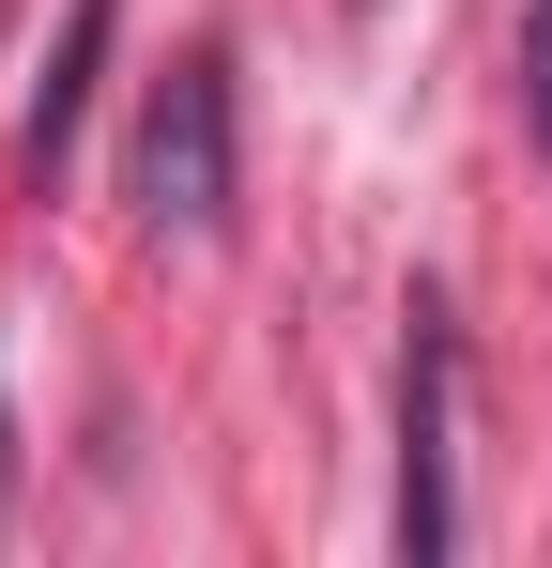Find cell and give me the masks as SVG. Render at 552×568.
I'll return each instance as SVG.
<instances>
[{
  "label": "cell",
  "instance_id": "obj_1",
  "mask_svg": "<svg viewBox=\"0 0 552 568\" xmlns=\"http://www.w3.org/2000/svg\"><path fill=\"white\" fill-rule=\"evenodd\" d=\"M139 215L154 231H231V62L184 47L154 123H139Z\"/></svg>",
  "mask_w": 552,
  "mask_h": 568
},
{
  "label": "cell",
  "instance_id": "obj_2",
  "mask_svg": "<svg viewBox=\"0 0 552 568\" xmlns=\"http://www.w3.org/2000/svg\"><path fill=\"white\" fill-rule=\"evenodd\" d=\"M399 554L415 568L460 554V491H446V307H415V354H399Z\"/></svg>",
  "mask_w": 552,
  "mask_h": 568
},
{
  "label": "cell",
  "instance_id": "obj_3",
  "mask_svg": "<svg viewBox=\"0 0 552 568\" xmlns=\"http://www.w3.org/2000/svg\"><path fill=\"white\" fill-rule=\"evenodd\" d=\"M108 31H123V0H62V47H47V78H31V108H16V154H31V185H62V154H78L92 78H108Z\"/></svg>",
  "mask_w": 552,
  "mask_h": 568
},
{
  "label": "cell",
  "instance_id": "obj_4",
  "mask_svg": "<svg viewBox=\"0 0 552 568\" xmlns=\"http://www.w3.org/2000/svg\"><path fill=\"white\" fill-rule=\"evenodd\" d=\"M522 123H538V154H552V0L522 16Z\"/></svg>",
  "mask_w": 552,
  "mask_h": 568
}]
</instances>
